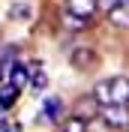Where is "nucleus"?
I'll return each instance as SVG.
<instances>
[{"mask_svg": "<svg viewBox=\"0 0 129 132\" xmlns=\"http://www.w3.org/2000/svg\"><path fill=\"white\" fill-rule=\"evenodd\" d=\"M93 96L99 105H123V102H129V78H123V75L102 78L93 87Z\"/></svg>", "mask_w": 129, "mask_h": 132, "instance_id": "1", "label": "nucleus"}, {"mask_svg": "<svg viewBox=\"0 0 129 132\" xmlns=\"http://www.w3.org/2000/svg\"><path fill=\"white\" fill-rule=\"evenodd\" d=\"M96 120L111 126L114 132H126L129 129V102H123V105H99Z\"/></svg>", "mask_w": 129, "mask_h": 132, "instance_id": "2", "label": "nucleus"}, {"mask_svg": "<svg viewBox=\"0 0 129 132\" xmlns=\"http://www.w3.org/2000/svg\"><path fill=\"white\" fill-rule=\"evenodd\" d=\"M72 66L81 69V72L93 69V66H96V54H93V48H75L72 51Z\"/></svg>", "mask_w": 129, "mask_h": 132, "instance_id": "3", "label": "nucleus"}, {"mask_svg": "<svg viewBox=\"0 0 129 132\" xmlns=\"http://www.w3.org/2000/svg\"><path fill=\"white\" fill-rule=\"evenodd\" d=\"M96 0H66V12H72V15H81V18H93L96 12Z\"/></svg>", "mask_w": 129, "mask_h": 132, "instance_id": "4", "label": "nucleus"}, {"mask_svg": "<svg viewBox=\"0 0 129 132\" xmlns=\"http://www.w3.org/2000/svg\"><path fill=\"white\" fill-rule=\"evenodd\" d=\"M42 108H45L48 123H60V120H63V99L60 96H48L45 102H42Z\"/></svg>", "mask_w": 129, "mask_h": 132, "instance_id": "5", "label": "nucleus"}, {"mask_svg": "<svg viewBox=\"0 0 129 132\" xmlns=\"http://www.w3.org/2000/svg\"><path fill=\"white\" fill-rule=\"evenodd\" d=\"M18 93H21V87H15L12 81H3V84H0V108L9 111V108L18 102Z\"/></svg>", "mask_w": 129, "mask_h": 132, "instance_id": "6", "label": "nucleus"}, {"mask_svg": "<svg viewBox=\"0 0 129 132\" xmlns=\"http://www.w3.org/2000/svg\"><path fill=\"white\" fill-rule=\"evenodd\" d=\"M75 114L84 117V120H96V114H99V102H96V96H84V99L78 102V108H75Z\"/></svg>", "mask_w": 129, "mask_h": 132, "instance_id": "7", "label": "nucleus"}, {"mask_svg": "<svg viewBox=\"0 0 129 132\" xmlns=\"http://www.w3.org/2000/svg\"><path fill=\"white\" fill-rule=\"evenodd\" d=\"M108 18H111L114 27H126V30H129V3H126V0H120V3L108 12Z\"/></svg>", "mask_w": 129, "mask_h": 132, "instance_id": "8", "label": "nucleus"}, {"mask_svg": "<svg viewBox=\"0 0 129 132\" xmlns=\"http://www.w3.org/2000/svg\"><path fill=\"white\" fill-rule=\"evenodd\" d=\"M9 81L15 84V87H24V84L30 81V69H27L24 63H12V69H9Z\"/></svg>", "mask_w": 129, "mask_h": 132, "instance_id": "9", "label": "nucleus"}, {"mask_svg": "<svg viewBox=\"0 0 129 132\" xmlns=\"http://www.w3.org/2000/svg\"><path fill=\"white\" fill-rule=\"evenodd\" d=\"M90 123L93 120H84V117H69V120H63V132H87L90 129Z\"/></svg>", "mask_w": 129, "mask_h": 132, "instance_id": "10", "label": "nucleus"}, {"mask_svg": "<svg viewBox=\"0 0 129 132\" xmlns=\"http://www.w3.org/2000/svg\"><path fill=\"white\" fill-rule=\"evenodd\" d=\"M27 69H30V87H33V90H42V87L48 84V78H45V72H42V66L33 63V66H27Z\"/></svg>", "mask_w": 129, "mask_h": 132, "instance_id": "11", "label": "nucleus"}, {"mask_svg": "<svg viewBox=\"0 0 129 132\" xmlns=\"http://www.w3.org/2000/svg\"><path fill=\"white\" fill-rule=\"evenodd\" d=\"M66 24H69V30H87V27H90V18H81V15L66 12Z\"/></svg>", "mask_w": 129, "mask_h": 132, "instance_id": "12", "label": "nucleus"}, {"mask_svg": "<svg viewBox=\"0 0 129 132\" xmlns=\"http://www.w3.org/2000/svg\"><path fill=\"white\" fill-rule=\"evenodd\" d=\"M0 132H21V126H18L15 120H6V117H3V120H0Z\"/></svg>", "mask_w": 129, "mask_h": 132, "instance_id": "13", "label": "nucleus"}, {"mask_svg": "<svg viewBox=\"0 0 129 132\" xmlns=\"http://www.w3.org/2000/svg\"><path fill=\"white\" fill-rule=\"evenodd\" d=\"M117 3H120V0H96V6H99V9H102L105 15H108V12H111V9H114V6H117Z\"/></svg>", "mask_w": 129, "mask_h": 132, "instance_id": "14", "label": "nucleus"}, {"mask_svg": "<svg viewBox=\"0 0 129 132\" xmlns=\"http://www.w3.org/2000/svg\"><path fill=\"white\" fill-rule=\"evenodd\" d=\"M27 12H30V9H27V6H24V3H18V6H15V9H12V12H9V15H12V18H24V15H27Z\"/></svg>", "mask_w": 129, "mask_h": 132, "instance_id": "15", "label": "nucleus"}, {"mask_svg": "<svg viewBox=\"0 0 129 132\" xmlns=\"http://www.w3.org/2000/svg\"><path fill=\"white\" fill-rule=\"evenodd\" d=\"M3 81H6V72H3V69H0V84H3Z\"/></svg>", "mask_w": 129, "mask_h": 132, "instance_id": "16", "label": "nucleus"}, {"mask_svg": "<svg viewBox=\"0 0 129 132\" xmlns=\"http://www.w3.org/2000/svg\"><path fill=\"white\" fill-rule=\"evenodd\" d=\"M126 3H129V0H126Z\"/></svg>", "mask_w": 129, "mask_h": 132, "instance_id": "17", "label": "nucleus"}, {"mask_svg": "<svg viewBox=\"0 0 129 132\" xmlns=\"http://www.w3.org/2000/svg\"><path fill=\"white\" fill-rule=\"evenodd\" d=\"M126 132H129V129H126Z\"/></svg>", "mask_w": 129, "mask_h": 132, "instance_id": "18", "label": "nucleus"}]
</instances>
